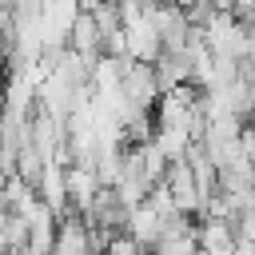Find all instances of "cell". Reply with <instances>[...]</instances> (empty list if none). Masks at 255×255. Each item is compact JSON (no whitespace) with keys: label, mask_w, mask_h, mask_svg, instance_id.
<instances>
[{"label":"cell","mask_w":255,"mask_h":255,"mask_svg":"<svg viewBox=\"0 0 255 255\" xmlns=\"http://www.w3.org/2000/svg\"><path fill=\"white\" fill-rule=\"evenodd\" d=\"M235 227H239V239H243V243H255V207L239 211V215H235Z\"/></svg>","instance_id":"cell-2"},{"label":"cell","mask_w":255,"mask_h":255,"mask_svg":"<svg viewBox=\"0 0 255 255\" xmlns=\"http://www.w3.org/2000/svg\"><path fill=\"white\" fill-rule=\"evenodd\" d=\"M195 243H199V255H239V227L227 215H199Z\"/></svg>","instance_id":"cell-1"}]
</instances>
